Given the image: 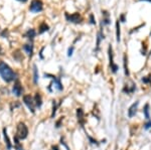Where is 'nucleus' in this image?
<instances>
[{
	"instance_id": "obj_19",
	"label": "nucleus",
	"mask_w": 151,
	"mask_h": 150,
	"mask_svg": "<svg viewBox=\"0 0 151 150\" xmlns=\"http://www.w3.org/2000/svg\"><path fill=\"white\" fill-rule=\"evenodd\" d=\"M25 36L27 38H29V39H32V38L35 36V31H34V29H29L27 32L25 33Z\"/></svg>"
},
{
	"instance_id": "obj_3",
	"label": "nucleus",
	"mask_w": 151,
	"mask_h": 150,
	"mask_svg": "<svg viewBox=\"0 0 151 150\" xmlns=\"http://www.w3.org/2000/svg\"><path fill=\"white\" fill-rule=\"evenodd\" d=\"M29 10L33 13L40 12L42 10V2L40 1V0H32L30 7H29Z\"/></svg>"
},
{
	"instance_id": "obj_11",
	"label": "nucleus",
	"mask_w": 151,
	"mask_h": 150,
	"mask_svg": "<svg viewBox=\"0 0 151 150\" xmlns=\"http://www.w3.org/2000/svg\"><path fill=\"white\" fill-rule=\"evenodd\" d=\"M135 91H136V86L135 85H132L131 88L129 87V86H124V88H123V92L125 94H132Z\"/></svg>"
},
{
	"instance_id": "obj_16",
	"label": "nucleus",
	"mask_w": 151,
	"mask_h": 150,
	"mask_svg": "<svg viewBox=\"0 0 151 150\" xmlns=\"http://www.w3.org/2000/svg\"><path fill=\"white\" fill-rule=\"evenodd\" d=\"M123 65H124V73H125V76L129 77V75H130V73H129V70H128V65H127V57H126V55H124V57H123Z\"/></svg>"
},
{
	"instance_id": "obj_29",
	"label": "nucleus",
	"mask_w": 151,
	"mask_h": 150,
	"mask_svg": "<svg viewBox=\"0 0 151 150\" xmlns=\"http://www.w3.org/2000/svg\"><path fill=\"white\" fill-rule=\"evenodd\" d=\"M52 150H59V147L58 146H53L52 147Z\"/></svg>"
},
{
	"instance_id": "obj_26",
	"label": "nucleus",
	"mask_w": 151,
	"mask_h": 150,
	"mask_svg": "<svg viewBox=\"0 0 151 150\" xmlns=\"http://www.w3.org/2000/svg\"><path fill=\"white\" fill-rule=\"evenodd\" d=\"M73 51H74V46L70 47L69 50H68V56H69V57H72V56H73Z\"/></svg>"
},
{
	"instance_id": "obj_28",
	"label": "nucleus",
	"mask_w": 151,
	"mask_h": 150,
	"mask_svg": "<svg viewBox=\"0 0 151 150\" xmlns=\"http://www.w3.org/2000/svg\"><path fill=\"white\" fill-rule=\"evenodd\" d=\"M120 19H121L122 22H125V14H122L121 17H120Z\"/></svg>"
},
{
	"instance_id": "obj_1",
	"label": "nucleus",
	"mask_w": 151,
	"mask_h": 150,
	"mask_svg": "<svg viewBox=\"0 0 151 150\" xmlns=\"http://www.w3.org/2000/svg\"><path fill=\"white\" fill-rule=\"evenodd\" d=\"M0 76L6 82H11L15 79V74L6 63L0 61Z\"/></svg>"
},
{
	"instance_id": "obj_5",
	"label": "nucleus",
	"mask_w": 151,
	"mask_h": 150,
	"mask_svg": "<svg viewBox=\"0 0 151 150\" xmlns=\"http://www.w3.org/2000/svg\"><path fill=\"white\" fill-rule=\"evenodd\" d=\"M66 18L68 21L70 22H73V23H80L81 20H82V17L79 13H73V14H66Z\"/></svg>"
},
{
	"instance_id": "obj_18",
	"label": "nucleus",
	"mask_w": 151,
	"mask_h": 150,
	"mask_svg": "<svg viewBox=\"0 0 151 150\" xmlns=\"http://www.w3.org/2000/svg\"><path fill=\"white\" fill-rule=\"evenodd\" d=\"M3 134H4V139H5V142H6L7 148H8V149H11V143H10V140H9V138H8V135H7V132H6V129H5V128L3 129Z\"/></svg>"
},
{
	"instance_id": "obj_14",
	"label": "nucleus",
	"mask_w": 151,
	"mask_h": 150,
	"mask_svg": "<svg viewBox=\"0 0 151 150\" xmlns=\"http://www.w3.org/2000/svg\"><path fill=\"white\" fill-rule=\"evenodd\" d=\"M108 51H109V60H110V68L113 67L115 65L114 62V55H113V49H112V46L110 45L109 46V49H108Z\"/></svg>"
},
{
	"instance_id": "obj_9",
	"label": "nucleus",
	"mask_w": 151,
	"mask_h": 150,
	"mask_svg": "<svg viewBox=\"0 0 151 150\" xmlns=\"http://www.w3.org/2000/svg\"><path fill=\"white\" fill-rule=\"evenodd\" d=\"M23 49L25 50V52L27 53V56L31 57L32 53H33V45L31 44H27V45H23Z\"/></svg>"
},
{
	"instance_id": "obj_12",
	"label": "nucleus",
	"mask_w": 151,
	"mask_h": 150,
	"mask_svg": "<svg viewBox=\"0 0 151 150\" xmlns=\"http://www.w3.org/2000/svg\"><path fill=\"white\" fill-rule=\"evenodd\" d=\"M34 104L36 105V107H38V108H40L41 107V105H42V100H41V96L37 93V94H35V96H34Z\"/></svg>"
},
{
	"instance_id": "obj_7",
	"label": "nucleus",
	"mask_w": 151,
	"mask_h": 150,
	"mask_svg": "<svg viewBox=\"0 0 151 150\" xmlns=\"http://www.w3.org/2000/svg\"><path fill=\"white\" fill-rule=\"evenodd\" d=\"M85 114H84V111L82 108H79L77 109V118H78V121L79 123L81 124L82 127H84V124H85Z\"/></svg>"
},
{
	"instance_id": "obj_24",
	"label": "nucleus",
	"mask_w": 151,
	"mask_h": 150,
	"mask_svg": "<svg viewBox=\"0 0 151 150\" xmlns=\"http://www.w3.org/2000/svg\"><path fill=\"white\" fill-rule=\"evenodd\" d=\"M144 84H151V76L150 77H143L141 80Z\"/></svg>"
},
{
	"instance_id": "obj_20",
	"label": "nucleus",
	"mask_w": 151,
	"mask_h": 150,
	"mask_svg": "<svg viewBox=\"0 0 151 150\" xmlns=\"http://www.w3.org/2000/svg\"><path fill=\"white\" fill-rule=\"evenodd\" d=\"M48 30V25L46 23H41L40 26H39V33H44L45 31H47Z\"/></svg>"
},
{
	"instance_id": "obj_6",
	"label": "nucleus",
	"mask_w": 151,
	"mask_h": 150,
	"mask_svg": "<svg viewBox=\"0 0 151 150\" xmlns=\"http://www.w3.org/2000/svg\"><path fill=\"white\" fill-rule=\"evenodd\" d=\"M138 106H139V101H136L135 103H133L128 109V117L129 118H133L138 110Z\"/></svg>"
},
{
	"instance_id": "obj_15",
	"label": "nucleus",
	"mask_w": 151,
	"mask_h": 150,
	"mask_svg": "<svg viewBox=\"0 0 151 150\" xmlns=\"http://www.w3.org/2000/svg\"><path fill=\"white\" fill-rule=\"evenodd\" d=\"M143 114L146 120H150V114H149V104H145L143 107Z\"/></svg>"
},
{
	"instance_id": "obj_13",
	"label": "nucleus",
	"mask_w": 151,
	"mask_h": 150,
	"mask_svg": "<svg viewBox=\"0 0 151 150\" xmlns=\"http://www.w3.org/2000/svg\"><path fill=\"white\" fill-rule=\"evenodd\" d=\"M103 15H104V18H103V21H102V24H110V14L104 10Z\"/></svg>"
},
{
	"instance_id": "obj_22",
	"label": "nucleus",
	"mask_w": 151,
	"mask_h": 150,
	"mask_svg": "<svg viewBox=\"0 0 151 150\" xmlns=\"http://www.w3.org/2000/svg\"><path fill=\"white\" fill-rule=\"evenodd\" d=\"M87 137H88V139H89V141H90V143L91 144H93V145H96V146H99V142L96 140V139H94L93 137H91L90 135H87Z\"/></svg>"
},
{
	"instance_id": "obj_32",
	"label": "nucleus",
	"mask_w": 151,
	"mask_h": 150,
	"mask_svg": "<svg viewBox=\"0 0 151 150\" xmlns=\"http://www.w3.org/2000/svg\"><path fill=\"white\" fill-rule=\"evenodd\" d=\"M144 1H149V2H151V0H144Z\"/></svg>"
},
{
	"instance_id": "obj_31",
	"label": "nucleus",
	"mask_w": 151,
	"mask_h": 150,
	"mask_svg": "<svg viewBox=\"0 0 151 150\" xmlns=\"http://www.w3.org/2000/svg\"><path fill=\"white\" fill-rule=\"evenodd\" d=\"M101 143H106V139H104V140L101 141Z\"/></svg>"
},
{
	"instance_id": "obj_27",
	"label": "nucleus",
	"mask_w": 151,
	"mask_h": 150,
	"mask_svg": "<svg viewBox=\"0 0 151 150\" xmlns=\"http://www.w3.org/2000/svg\"><path fill=\"white\" fill-rule=\"evenodd\" d=\"M90 22H91L92 24H95V19H94V15H93V14L90 15Z\"/></svg>"
},
{
	"instance_id": "obj_2",
	"label": "nucleus",
	"mask_w": 151,
	"mask_h": 150,
	"mask_svg": "<svg viewBox=\"0 0 151 150\" xmlns=\"http://www.w3.org/2000/svg\"><path fill=\"white\" fill-rule=\"evenodd\" d=\"M28 134V129L23 123H19L17 126V137L19 139H25Z\"/></svg>"
},
{
	"instance_id": "obj_25",
	"label": "nucleus",
	"mask_w": 151,
	"mask_h": 150,
	"mask_svg": "<svg viewBox=\"0 0 151 150\" xmlns=\"http://www.w3.org/2000/svg\"><path fill=\"white\" fill-rule=\"evenodd\" d=\"M151 128V119L150 120H147V122L144 124V129L145 130H148Z\"/></svg>"
},
{
	"instance_id": "obj_33",
	"label": "nucleus",
	"mask_w": 151,
	"mask_h": 150,
	"mask_svg": "<svg viewBox=\"0 0 151 150\" xmlns=\"http://www.w3.org/2000/svg\"><path fill=\"white\" fill-rule=\"evenodd\" d=\"M150 33H151V32H150Z\"/></svg>"
},
{
	"instance_id": "obj_30",
	"label": "nucleus",
	"mask_w": 151,
	"mask_h": 150,
	"mask_svg": "<svg viewBox=\"0 0 151 150\" xmlns=\"http://www.w3.org/2000/svg\"><path fill=\"white\" fill-rule=\"evenodd\" d=\"M18 1H21V2H26L27 0H18Z\"/></svg>"
},
{
	"instance_id": "obj_23",
	"label": "nucleus",
	"mask_w": 151,
	"mask_h": 150,
	"mask_svg": "<svg viewBox=\"0 0 151 150\" xmlns=\"http://www.w3.org/2000/svg\"><path fill=\"white\" fill-rule=\"evenodd\" d=\"M52 113H51V118L55 117L56 115V112H57V108H58V105H57V102L56 101H52Z\"/></svg>"
},
{
	"instance_id": "obj_10",
	"label": "nucleus",
	"mask_w": 151,
	"mask_h": 150,
	"mask_svg": "<svg viewBox=\"0 0 151 150\" xmlns=\"http://www.w3.org/2000/svg\"><path fill=\"white\" fill-rule=\"evenodd\" d=\"M51 79L53 80V83H55L56 88H57L59 91H62L63 87H62V84L60 83V79H58L57 77H53V76H51Z\"/></svg>"
},
{
	"instance_id": "obj_4",
	"label": "nucleus",
	"mask_w": 151,
	"mask_h": 150,
	"mask_svg": "<svg viewBox=\"0 0 151 150\" xmlns=\"http://www.w3.org/2000/svg\"><path fill=\"white\" fill-rule=\"evenodd\" d=\"M23 102L28 107V109L32 113H34V100H33V98H32L30 95H25L24 96V97H23Z\"/></svg>"
},
{
	"instance_id": "obj_8",
	"label": "nucleus",
	"mask_w": 151,
	"mask_h": 150,
	"mask_svg": "<svg viewBox=\"0 0 151 150\" xmlns=\"http://www.w3.org/2000/svg\"><path fill=\"white\" fill-rule=\"evenodd\" d=\"M12 91H13V94L16 96V97H20L21 96V94H22V88H21V86H20V84L18 82L14 84Z\"/></svg>"
},
{
	"instance_id": "obj_17",
	"label": "nucleus",
	"mask_w": 151,
	"mask_h": 150,
	"mask_svg": "<svg viewBox=\"0 0 151 150\" xmlns=\"http://www.w3.org/2000/svg\"><path fill=\"white\" fill-rule=\"evenodd\" d=\"M116 38L117 41L119 42L121 39V33H120V23H119V20L116 22Z\"/></svg>"
},
{
	"instance_id": "obj_21",
	"label": "nucleus",
	"mask_w": 151,
	"mask_h": 150,
	"mask_svg": "<svg viewBox=\"0 0 151 150\" xmlns=\"http://www.w3.org/2000/svg\"><path fill=\"white\" fill-rule=\"evenodd\" d=\"M33 81H34V84H37V82H38V74H37V68H36V66H35V65L33 66Z\"/></svg>"
}]
</instances>
